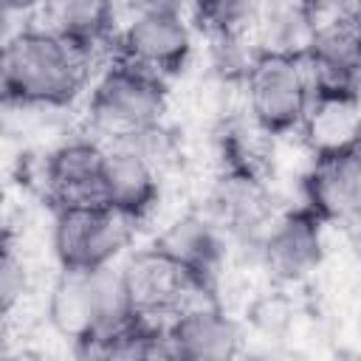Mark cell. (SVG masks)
Here are the masks:
<instances>
[{"label": "cell", "instance_id": "cell-1", "mask_svg": "<svg viewBox=\"0 0 361 361\" xmlns=\"http://www.w3.org/2000/svg\"><path fill=\"white\" fill-rule=\"evenodd\" d=\"M6 59L14 104L59 110L85 93L93 51L45 25H31L6 39Z\"/></svg>", "mask_w": 361, "mask_h": 361}, {"label": "cell", "instance_id": "cell-2", "mask_svg": "<svg viewBox=\"0 0 361 361\" xmlns=\"http://www.w3.org/2000/svg\"><path fill=\"white\" fill-rule=\"evenodd\" d=\"M45 316L79 355H85L127 322L138 319L127 302L118 262L90 271L59 268V276L48 290Z\"/></svg>", "mask_w": 361, "mask_h": 361}, {"label": "cell", "instance_id": "cell-3", "mask_svg": "<svg viewBox=\"0 0 361 361\" xmlns=\"http://www.w3.org/2000/svg\"><path fill=\"white\" fill-rule=\"evenodd\" d=\"M169 104L166 79L116 59L90 87V127L110 144H124L164 121Z\"/></svg>", "mask_w": 361, "mask_h": 361}, {"label": "cell", "instance_id": "cell-4", "mask_svg": "<svg viewBox=\"0 0 361 361\" xmlns=\"http://www.w3.org/2000/svg\"><path fill=\"white\" fill-rule=\"evenodd\" d=\"M240 79L248 118L262 135H288L299 130L313 99V87L299 54L254 51Z\"/></svg>", "mask_w": 361, "mask_h": 361}, {"label": "cell", "instance_id": "cell-5", "mask_svg": "<svg viewBox=\"0 0 361 361\" xmlns=\"http://www.w3.org/2000/svg\"><path fill=\"white\" fill-rule=\"evenodd\" d=\"M135 220L107 203L56 206L51 226V248L59 268L90 271L116 265L135 237Z\"/></svg>", "mask_w": 361, "mask_h": 361}, {"label": "cell", "instance_id": "cell-6", "mask_svg": "<svg viewBox=\"0 0 361 361\" xmlns=\"http://www.w3.org/2000/svg\"><path fill=\"white\" fill-rule=\"evenodd\" d=\"M324 223L305 206L276 212L254 251L271 279L290 285L307 279L324 262Z\"/></svg>", "mask_w": 361, "mask_h": 361}, {"label": "cell", "instance_id": "cell-7", "mask_svg": "<svg viewBox=\"0 0 361 361\" xmlns=\"http://www.w3.org/2000/svg\"><path fill=\"white\" fill-rule=\"evenodd\" d=\"M118 276H121L133 313L149 322H166L192 299L214 296V293L200 290L155 245L124 257V262L118 265Z\"/></svg>", "mask_w": 361, "mask_h": 361}, {"label": "cell", "instance_id": "cell-8", "mask_svg": "<svg viewBox=\"0 0 361 361\" xmlns=\"http://www.w3.org/2000/svg\"><path fill=\"white\" fill-rule=\"evenodd\" d=\"M195 51V34L183 14H138L116 34V59L161 79L183 73Z\"/></svg>", "mask_w": 361, "mask_h": 361}, {"label": "cell", "instance_id": "cell-9", "mask_svg": "<svg viewBox=\"0 0 361 361\" xmlns=\"http://www.w3.org/2000/svg\"><path fill=\"white\" fill-rule=\"evenodd\" d=\"M324 226L355 228L361 214V149L310 155L302 175V203Z\"/></svg>", "mask_w": 361, "mask_h": 361}, {"label": "cell", "instance_id": "cell-10", "mask_svg": "<svg viewBox=\"0 0 361 361\" xmlns=\"http://www.w3.org/2000/svg\"><path fill=\"white\" fill-rule=\"evenodd\" d=\"M172 358L180 361H226L243 353V324L214 299L200 296L164 322Z\"/></svg>", "mask_w": 361, "mask_h": 361}, {"label": "cell", "instance_id": "cell-11", "mask_svg": "<svg viewBox=\"0 0 361 361\" xmlns=\"http://www.w3.org/2000/svg\"><path fill=\"white\" fill-rule=\"evenodd\" d=\"M166 259H172L200 290L214 293L220 271L226 265L228 237L206 212H189L175 217L152 243Z\"/></svg>", "mask_w": 361, "mask_h": 361}, {"label": "cell", "instance_id": "cell-12", "mask_svg": "<svg viewBox=\"0 0 361 361\" xmlns=\"http://www.w3.org/2000/svg\"><path fill=\"white\" fill-rule=\"evenodd\" d=\"M99 197L110 209L141 223L158 206V197H161L158 166L130 144L104 147Z\"/></svg>", "mask_w": 361, "mask_h": 361}, {"label": "cell", "instance_id": "cell-13", "mask_svg": "<svg viewBox=\"0 0 361 361\" xmlns=\"http://www.w3.org/2000/svg\"><path fill=\"white\" fill-rule=\"evenodd\" d=\"M299 56L305 62L313 96L358 93V76H361L358 23H330V25L313 28Z\"/></svg>", "mask_w": 361, "mask_h": 361}, {"label": "cell", "instance_id": "cell-14", "mask_svg": "<svg viewBox=\"0 0 361 361\" xmlns=\"http://www.w3.org/2000/svg\"><path fill=\"white\" fill-rule=\"evenodd\" d=\"M104 164V144L96 138H71L48 152L42 180L45 195L56 206L96 203Z\"/></svg>", "mask_w": 361, "mask_h": 361}, {"label": "cell", "instance_id": "cell-15", "mask_svg": "<svg viewBox=\"0 0 361 361\" xmlns=\"http://www.w3.org/2000/svg\"><path fill=\"white\" fill-rule=\"evenodd\" d=\"M296 135L310 155L358 147V93H316Z\"/></svg>", "mask_w": 361, "mask_h": 361}, {"label": "cell", "instance_id": "cell-16", "mask_svg": "<svg viewBox=\"0 0 361 361\" xmlns=\"http://www.w3.org/2000/svg\"><path fill=\"white\" fill-rule=\"evenodd\" d=\"M116 0H42V25L76 45L96 51L116 37Z\"/></svg>", "mask_w": 361, "mask_h": 361}, {"label": "cell", "instance_id": "cell-17", "mask_svg": "<svg viewBox=\"0 0 361 361\" xmlns=\"http://www.w3.org/2000/svg\"><path fill=\"white\" fill-rule=\"evenodd\" d=\"M313 28L299 0H259V11L251 28L257 51L299 54Z\"/></svg>", "mask_w": 361, "mask_h": 361}, {"label": "cell", "instance_id": "cell-18", "mask_svg": "<svg viewBox=\"0 0 361 361\" xmlns=\"http://www.w3.org/2000/svg\"><path fill=\"white\" fill-rule=\"evenodd\" d=\"M195 28L214 48H234L251 37L259 0H189Z\"/></svg>", "mask_w": 361, "mask_h": 361}, {"label": "cell", "instance_id": "cell-19", "mask_svg": "<svg viewBox=\"0 0 361 361\" xmlns=\"http://www.w3.org/2000/svg\"><path fill=\"white\" fill-rule=\"evenodd\" d=\"M28 290V271L17 251L0 237V319L11 316Z\"/></svg>", "mask_w": 361, "mask_h": 361}, {"label": "cell", "instance_id": "cell-20", "mask_svg": "<svg viewBox=\"0 0 361 361\" xmlns=\"http://www.w3.org/2000/svg\"><path fill=\"white\" fill-rule=\"evenodd\" d=\"M130 17L138 14H183L189 0H124Z\"/></svg>", "mask_w": 361, "mask_h": 361}, {"label": "cell", "instance_id": "cell-21", "mask_svg": "<svg viewBox=\"0 0 361 361\" xmlns=\"http://www.w3.org/2000/svg\"><path fill=\"white\" fill-rule=\"evenodd\" d=\"M11 102V79H8V59H6V39H0V110Z\"/></svg>", "mask_w": 361, "mask_h": 361}, {"label": "cell", "instance_id": "cell-22", "mask_svg": "<svg viewBox=\"0 0 361 361\" xmlns=\"http://www.w3.org/2000/svg\"><path fill=\"white\" fill-rule=\"evenodd\" d=\"M42 0H0V17H17L28 11H39Z\"/></svg>", "mask_w": 361, "mask_h": 361}, {"label": "cell", "instance_id": "cell-23", "mask_svg": "<svg viewBox=\"0 0 361 361\" xmlns=\"http://www.w3.org/2000/svg\"><path fill=\"white\" fill-rule=\"evenodd\" d=\"M6 319H0V355H6L8 353V336H6V324H3Z\"/></svg>", "mask_w": 361, "mask_h": 361}, {"label": "cell", "instance_id": "cell-24", "mask_svg": "<svg viewBox=\"0 0 361 361\" xmlns=\"http://www.w3.org/2000/svg\"><path fill=\"white\" fill-rule=\"evenodd\" d=\"M0 237H3V231H0Z\"/></svg>", "mask_w": 361, "mask_h": 361}]
</instances>
